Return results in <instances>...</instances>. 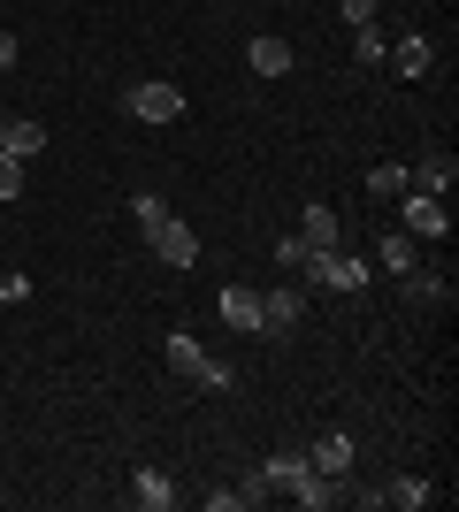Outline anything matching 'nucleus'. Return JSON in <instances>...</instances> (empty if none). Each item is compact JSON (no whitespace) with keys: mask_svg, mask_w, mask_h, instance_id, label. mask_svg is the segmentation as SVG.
<instances>
[{"mask_svg":"<svg viewBox=\"0 0 459 512\" xmlns=\"http://www.w3.org/2000/svg\"><path fill=\"white\" fill-rule=\"evenodd\" d=\"M0 69H16V31H0Z\"/></svg>","mask_w":459,"mask_h":512,"instance_id":"bb28decb","label":"nucleus"},{"mask_svg":"<svg viewBox=\"0 0 459 512\" xmlns=\"http://www.w3.org/2000/svg\"><path fill=\"white\" fill-rule=\"evenodd\" d=\"M146 237H153V253L169 260V268H192V260H199V237H192V222H176V214L146 222Z\"/></svg>","mask_w":459,"mask_h":512,"instance_id":"423d86ee","label":"nucleus"},{"mask_svg":"<svg viewBox=\"0 0 459 512\" xmlns=\"http://www.w3.org/2000/svg\"><path fill=\"white\" fill-rule=\"evenodd\" d=\"M268 253L284 260V268H299V260H306V253H314V245H306V237H299V230H291V237H276V245H268Z\"/></svg>","mask_w":459,"mask_h":512,"instance_id":"412c9836","label":"nucleus"},{"mask_svg":"<svg viewBox=\"0 0 459 512\" xmlns=\"http://www.w3.org/2000/svg\"><path fill=\"white\" fill-rule=\"evenodd\" d=\"M131 214H138V230H146V222H161V214H169V207H161V199H153V192H138V199H131Z\"/></svg>","mask_w":459,"mask_h":512,"instance_id":"b1692460","label":"nucleus"},{"mask_svg":"<svg viewBox=\"0 0 459 512\" xmlns=\"http://www.w3.org/2000/svg\"><path fill=\"white\" fill-rule=\"evenodd\" d=\"M306 314V291L299 283H276V291H261V337H291Z\"/></svg>","mask_w":459,"mask_h":512,"instance_id":"39448f33","label":"nucleus"},{"mask_svg":"<svg viewBox=\"0 0 459 512\" xmlns=\"http://www.w3.org/2000/svg\"><path fill=\"white\" fill-rule=\"evenodd\" d=\"M352 459H360V444H352L345 428H322V436L306 444V467L314 474H352Z\"/></svg>","mask_w":459,"mask_h":512,"instance_id":"0eeeda50","label":"nucleus"},{"mask_svg":"<svg viewBox=\"0 0 459 512\" xmlns=\"http://www.w3.org/2000/svg\"><path fill=\"white\" fill-rule=\"evenodd\" d=\"M245 62H253V77H284V69H291V39H276V31H268V39L245 46Z\"/></svg>","mask_w":459,"mask_h":512,"instance_id":"4468645a","label":"nucleus"},{"mask_svg":"<svg viewBox=\"0 0 459 512\" xmlns=\"http://www.w3.org/2000/svg\"><path fill=\"white\" fill-rule=\"evenodd\" d=\"M0 153H16V161L46 153V123H0Z\"/></svg>","mask_w":459,"mask_h":512,"instance_id":"dca6fc26","label":"nucleus"},{"mask_svg":"<svg viewBox=\"0 0 459 512\" xmlns=\"http://www.w3.org/2000/svg\"><path fill=\"white\" fill-rule=\"evenodd\" d=\"M406 176H414L406 192H437V199H452V184H459V161H452L444 146H429V153H421V161H414Z\"/></svg>","mask_w":459,"mask_h":512,"instance_id":"1a4fd4ad","label":"nucleus"},{"mask_svg":"<svg viewBox=\"0 0 459 512\" xmlns=\"http://www.w3.org/2000/svg\"><path fill=\"white\" fill-rule=\"evenodd\" d=\"M0 299H8V306L31 299V276H23V268H8V276H0Z\"/></svg>","mask_w":459,"mask_h":512,"instance_id":"5701e85b","label":"nucleus"},{"mask_svg":"<svg viewBox=\"0 0 459 512\" xmlns=\"http://www.w3.org/2000/svg\"><path fill=\"white\" fill-rule=\"evenodd\" d=\"M383 62H391L398 77H429V62H437V54H429V39H421V31H406V39H398Z\"/></svg>","mask_w":459,"mask_h":512,"instance_id":"ddd939ff","label":"nucleus"},{"mask_svg":"<svg viewBox=\"0 0 459 512\" xmlns=\"http://www.w3.org/2000/svg\"><path fill=\"white\" fill-rule=\"evenodd\" d=\"M207 512H245V490H207Z\"/></svg>","mask_w":459,"mask_h":512,"instance_id":"393cba45","label":"nucleus"},{"mask_svg":"<svg viewBox=\"0 0 459 512\" xmlns=\"http://www.w3.org/2000/svg\"><path fill=\"white\" fill-rule=\"evenodd\" d=\"M345 8V23H375V0H337Z\"/></svg>","mask_w":459,"mask_h":512,"instance_id":"a878e982","label":"nucleus"},{"mask_svg":"<svg viewBox=\"0 0 459 512\" xmlns=\"http://www.w3.org/2000/svg\"><path fill=\"white\" fill-rule=\"evenodd\" d=\"M398 291H406L414 306H437V299H452V283H444V276H429V268H406V276H398Z\"/></svg>","mask_w":459,"mask_h":512,"instance_id":"f3484780","label":"nucleus"},{"mask_svg":"<svg viewBox=\"0 0 459 512\" xmlns=\"http://www.w3.org/2000/svg\"><path fill=\"white\" fill-rule=\"evenodd\" d=\"M222 321L238 329V337H261V291H245V283H222Z\"/></svg>","mask_w":459,"mask_h":512,"instance_id":"9d476101","label":"nucleus"},{"mask_svg":"<svg viewBox=\"0 0 459 512\" xmlns=\"http://www.w3.org/2000/svg\"><path fill=\"white\" fill-rule=\"evenodd\" d=\"M429 497H437V490H429L421 474H391V482H383V505H398V512H421Z\"/></svg>","mask_w":459,"mask_h":512,"instance_id":"2eb2a0df","label":"nucleus"},{"mask_svg":"<svg viewBox=\"0 0 459 512\" xmlns=\"http://www.w3.org/2000/svg\"><path fill=\"white\" fill-rule=\"evenodd\" d=\"M406 199V237H452V199H437V192H398Z\"/></svg>","mask_w":459,"mask_h":512,"instance_id":"20e7f679","label":"nucleus"},{"mask_svg":"<svg viewBox=\"0 0 459 512\" xmlns=\"http://www.w3.org/2000/svg\"><path fill=\"white\" fill-rule=\"evenodd\" d=\"M383 268H391V276L421 268V260H414V237H406V230H391V237H383Z\"/></svg>","mask_w":459,"mask_h":512,"instance_id":"aec40b11","label":"nucleus"},{"mask_svg":"<svg viewBox=\"0 0 459 512\" xmlns=\"http://www.w3.org/2000/svg\"><path fill=\"white\" fill-rule=\"evenodd\" d=\"M306 474H314V467H306V451H268L253 482H261V490H284V497H299V490H306Z\"/></svg>","mask_w":459,"mask_h":512,"instance_id":"6e6552de","label":"nucleus"},{"mask_svg":"<svg viewBox=\"0 0 459 512\" xmlns=\"http://www.w3.org/2000/svg\"><path fill=\"white\" fill-rule=\"evenodd\" d=\"M123 107H131L138 123H176V115H184V92H176V85H161V77H146V85H131V92H123Z\"/></svg>","mask_w":459,"mask_h":512,"instance_id":"7ed1b4c3","label":"nucleus"},{"mask_svg":"<svg viewBox=\"0 0 459 512\" xmlns=\"http://www.w3.org/2000/svg\"><path fill=\"white\" fill-rule=\"evenodd\" d=\"M23 192V161L16 153H0V199H16Z\"/></svg>","mask_w":459,"mask_h":512,"instance_id":"4be33fe9","label":"nucleus"},{"mask_svg":"<svg viewBox=\"0 0 459 512\" xmlns=\"http://www.w3.org/2000/svg\"><path fill=\"white\" fill-rule=\"evenodd\" d=\"M406 184H414V176H406V161H375V169H368V192H375V199H398Z\"/></svg>","mask_w":459,"mask_h":512,"instance_id":"a211bd4d","label":"nucleus"},{"mask_svg":"<svg viewBox=\"0 0 459 512\" xmlns=\"http://www.w3.org/2000/svg\"><path fill=\"white\" fill-rule=\"evenodd\" d=\"M169 367H176V375H192L199 390H230V367H222L192 329H169Z\"/></svg>","mask_w":459,"mask_h":512,"instance_id":"f03ea898","label":"nucleus"},{"mask_svg":"<svg viewBox=\"0 0 459 512\" xmlns=\"http://www.w3.org/2000/svg\"><path fill=\"white\" fill-rule=\"evenodd\" d=\"M131 497H138L146 512H169V505H176V482H169L161 467H138V474H131Z\"/></svg>","mask_w":459,"mask_h":512,"instance_id":"f8f14e48","label":"nucleus"},{"mask_svg":"<svg viewBox=\"0 0 459 512\" xmlns=\"http://www.w3.org/2000/svg\"><path fill=\"white\" fill-rule=\"evenodd\" d=\"M299 237L314 245V253H329V245H337V207H322V199H306V207H299Z\"/></svg>","mask_w":459,"mask_h":512,"instance_id":"9b49d317","label":"nucleus"},{"mask_svg":"<svg viewBox=\"0 0 459 512\" xmlns=\"http://www.w3.org/2000/svg\"><path fill=\"white\" fill-rule=\"evenodd\" d=\"M352 62L383 69V31H375V23H352Z\"/></svg>","mask_w":459,"mask_h":512,"instance_id":"6ab92c4d","label":"nucleus"},{"mask_svg":"<svg viewBox=\"0 0 459 512\" xmlns=\"http://www.w3.org/2000/svg\"><path fill=\"white\" fill-rule=\"evenodd\" d=\"M299 276L314 283V291H337V299H352V291H368V260L345 253V245H329V253H306Z\"/></svg>","mask_w":459,"mask_h":512,"instance_id":"f257e3e1","label":"nucleus"}]
</instances>
